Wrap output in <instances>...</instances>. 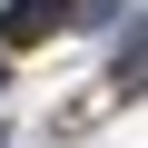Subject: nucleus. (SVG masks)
I'll return each mask as SVG.
<instances>
[{"instance_id": "f257e3e1", "label": "nucleus", "mask_w": 148, "mask_h": 148, "mask_svg": "<svg viewBox=\"0 0 148 148\" xmlns=\"http://www.w3.org/2000/svg\"><path fill=\"white\" fill-rule=\"evenodd\" d=\"M69 20V0H20L10 20H0V40H40V30H59Z\"/></svg>"}]
</instances>
